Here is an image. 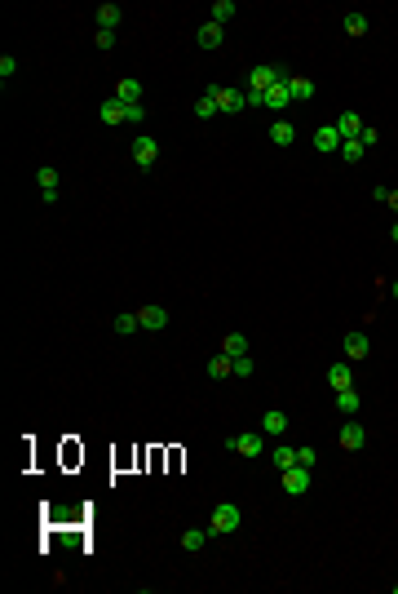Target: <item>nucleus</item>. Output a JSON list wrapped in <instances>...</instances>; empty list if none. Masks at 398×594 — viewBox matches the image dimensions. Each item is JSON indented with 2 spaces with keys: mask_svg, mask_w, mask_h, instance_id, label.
Segmentation results:
<instances>
[{
  "mask_svg": "<svg viewBox=\"0 0 398 594\" xmlns=\"http://www.w3.org/2000/svg\"><path fill=\"white\" fill-rule=\"evenodd\" d=\"M204 93H213L217 116H239V111L248 107V89H230V84H208Z\"/></svg>",
  "mask_w": 398,
  "mask_h": 594,
  "instance_id": "nucleus-1",
  "label": "nucleus"
},
{
  "mask_svg": "<svg viewBox=\"0 0 398 594\" xmlns=\"http://www.w3.org/2000/svg\"><path fill=\"white\" fill-rule=\"evenodd\" d=\"M239 523H243L239 506L222 502V506H217V510H213V519H208V532H213V536H230V532H235V528H239Z\"/></svg>",
  "mask_w": 398,
  "mask_h": 594,
  "instance_id": "nucleus-2",
  "label": "nucleus"
},
{
  "mask_svg": "<svg viewBox=\"0 0 398 594\" xmlns=\"http://www.w3.org/2000/svg\"><path fill=\"white\" fill-rule=\"evenodd\" d=\"M279 80H288V71H283L279 62H261V67L248 71V89H252V93H265L270 84H279Z\"/></svg>",
  "mask_w": 398,
  "mask_h": 594,
  "instance_id": "nucleus-3",
  "label": "nucleus"
},
{
  "mask_svg": "<svg viewBox=\"0 0 398 594\" xmlns=\"http://www.w3.org/2000/svg\"><path fill=\"white\" fill-rule=\"evenodd\" d=\"M283 493H288V497H306L310 493V470L306 466H288V470H283Z\"/></svg>",
  "mask_w": 398,
  "mask_h": 594,
  "instance_id": "nucleus-4",
  "label": "nucleus"
},
{
  "mask_svg": "<svg viewBox=\"0 0 398 594\" xmlns=\"http://www.w3.org/2000/svg\"><path fill=\"white\" fill-rule=\"evenodd\" d=\"M155 160H159V143H155V138H146V134L133 138V164H137V169H150Z\"/></svg>",
  "mask_w": 398,
  "mask_h": 594,
  "instance_id": "nucleus-5",
  "label": "nucleus"
},
{
  "mask_svg": "<svg viewBox=\"0 0 398 594\" xmlns=\"http://www.w3.org/2000/svg\"><path fill=\"white\" fill-rule=\"evenodd\" d=\"M226 448H230V452H239V457H261V452H265V439H257L252 430H243V435L226 439Z\"/></svg>",
  "mask_w": 398,
  "mask_h": 594,
  "instance_id": "nucleus-6",
  "label": "nucleus"
},
{
  "mask_svg": "<svg viewBox=\"0 0 398 594\" xmlns=\"http://www.w3.org/2000/svg\"><path fill=\"white\" fill-rule=\"evenodd\" d=\"M98 120H102V125H111V129H116V125H129V107H124L120 98H107V102L98 107Z\"/></svg>",
  "mask_w": 398,
  "mask_h": 594,
  "instance_id": "nucleus-7",
  "label": "nucleus"
},
{
  "mask_svg": "<svg viewBox=\"0 0 398 594\" xmlns=\"http://www.w3.org/2000/svg\"><path fill=\"white\" fill-rule=\"evenodd\" d=\"M336 134H341V143H354V138L363 134V116H358V111H341V116H336Z\"/></svg>",
  "mask_w": 398,
  "mask_h": 594,
  "instance_id": "nucleus-8",
  "label": "nucleus"
},
{
  "mask_svg": "<svg viewBox=\"0 0 398 594\" xmlns=\"http://www.w3.org/2000/svg\"><path fill=\"white\" fill-rule=\"evenodd\" d=\"M137 319H142V333H159V328H168V310L164 306H142Z\"/></svg>",
  "mask_w": 398,
  "mask_h": 594,
  "instance_id": "nucleus-9",
  "label": "nucleus"
},
{
  "mask_svg": "<svg viewBox=\"0 0 398 594\" xmlns=\"http://www.w3.org/2000/svg\"><path fill=\"white\" fill-rule=\"evenodd\" d=\"M288 102H292L288 80H279V84H270V89H265V111H283Z\"/></svg>",
  "mask_w": 398,
  "mask_h": 594,
  "instance_id": "nucleus-10",
  "label": "nucleus"
},
{
  "mask_svg": "<svg viewBox=\"0 0 398 594\" xmlns=\"http://www.w3.org/2000/svg\"><path fill=\"white\" fill-rule=\"evenodd\" d=\"M367 444V430L358 426V421H345V426H341V448H349V452H358Z\"/></svg>",
  "mask_w": 398,
  "mask_h": 594,
  "instance_id": "nucleus-11",
  "label": "nucleus"
},
{
  "mask_svg": "<svg viewBox=\"0 0 398 594\" xmlns=\"http://www.w3.org/2000/svg\"><path fill=\"white\" fill-rule=\"evenodd\" d=\"M270 143L274 147H292V143H297V125H292V120H274V125H270Z\"/></svg>",
  "mask_w": 398,
  "mask_h": 594,
  "instance_id": "nucleus-12",
  "label": "nucleus"
},
{
  "mask_svg": "<svg viewBox=\"0 0 398 594\" xmlns=\"http://www.w3.org/2000/svg\"><path fill=\"white\" fill-rule=\"evenodd\" d=\"M116 98L124 102V107H133V102H142V80H133V75H124V80L116 84Z\"/></svg>",
  "mask_w": 398,
  "mask_h": 594,
  "instance_id": "nucleus-13",
  "label": "nucleus"
},
{
  "mask_svg": "<svg viewBox=\"0 0 398 594\" xmlns=\"http://www.w3.org/2000/svg\"><path fill=\"white\" fill-rule=\"evenodd\" d=\"M367 351H372L367 333H345V355L349 360H367Z\"/></svg>",
  "mask_w": 398,
  "mask_h": 594,
  "instance_id": "nucleus-14",
  "label": "nucleus"
},
{
  "mask_svg": "<svg viewBox=\"0 0 398 594\" xmlns=\"http://www.w3.org/2000/svg\"><path fill=\"white\" fill-rule=\"evenodd\" d=\"M315 147L323 151V156H332V151H341V134H336V125H323L315 134Z\"/></svg>",
  "mask_w": 398,
  "mask_h": 594,
  "instance_id": "nucleus-15",
  "label": "nucleus"
},
{
  "mask_svg": "<svg viewBox=\"0 0 398 594\" xmlns=\"http://www.w3.org/2000/svg\"><path fill=\"white\" fill-rule=\"evenodd\" d=\"M328 386H332V391H349V386H354V369H349V364L328 369Z\"/></svg>",
  "mask_w": 398,
  "mask_h": 594,
  "instance_id": "nucleus-16",
  "label": "nucleus"
},
{
  "mask_svg": "<svg viewBox=\"0 0 398 594\" xmlns=\"http://www.w3.org/2000/svg\"><path fill=\"white\" fill-rule=\"evenodd\" d=\"M208 536H213L208 528H186V532H182V545H186V554H199V550L208 545Z\"/></svg>",
  "mask_w": 398,
  "mask_h": 594,
  "instance_id": "nucleus-17",
  "label": "nucleus"
},
{
  "mask_svg": "<svg viewBox=\"0 0 398 594\" xmlns=\"http://www.w3.org/2000/svg\"><path fill=\"white\" fill-rule=\"evenodd\" d=\"M288 89H292V102H310V98H315V80H306V75H288Z\"/></svg>",
  "mask_w": 398,
  "mask_h": 594,
  "instance_id": "nucleus-18",
  "label": "nucleus"
},
{
  "mask_svg": "<svg viewBox=\"0 0 398 594\" xmlns=\"http://www.w3.org/2000/svg\"><path fill=\"white\" fill-rule=\"evenodd\" d=\"M93 14H98V32H116L120 27V5H98Z\"/></svg>",
  "mask_w": 398,
  "mask_h": 594,
  "instance_id": "nucleus-19",
  "label": "nucleus"
},
{
  "mask_svg": "<svg viewBox=\"0 0 398 594\" xmlns=\"http://www.w3.org/2000/svg\"><path fill=\"white\" fill-rule=\"evenodd\" d=\"M204 373L213 377V382H222V377H230V373H235V360H230V355H213Z\"/></svg>",
  "mask_w": 398,
  "mask_h": 594,
  "instance_id": "nucleus-20",
  "label": "nucleus"
},
{
  "mask_svg": "<svg viewBox=\"0 0 398 594\" xmlns=\"http://www.w3.org/2000/svg\"><path fill=\"white\" fill-rule=\"evenodd\" d=\"M204 49H222V23H204L199 27V36H195Z\"/></svg>",
  "mask_w": 398,
  "mask_h": 594,
  "instance_id": "nucleus-21",
  "label": "nucleus"
},
{
  "mask_svg": "<svg viewBox=\"0 0 398 594\" xmlns=\"http://www.w3.org/2000/svg\"><path fill=\"white\" fill-rule=\"evenodd\" d=\"M222 355H230V360L248 355V337H243V333H226V342H222Z\"/></svg>",
  "mask_w": 398,
  "mask_h": 594,
  "instance_id": "nucleus-22",
  "label": "nucleus"
},
{
  "mask_svg": "<svg viewBox=\"0 0 398 594\" xmlns=\"http://www.w3.org/2000/svg\"><path fill=\"white\" fill-rule=\"evenodd\" d=\"M261 430H265V435H283V430H288V417H283L279 408H270V412L261 417Z\"/></svg>",
  "mask_w": 398,
  "mask_h": 594,
  "instance_id": "nucleus-23",
  "label": "nucleus"
},
{
  "mask_svg": "<svg viewBox=\"0 0 398 594\" xmlns=\"http://www.w3.org/2000/svg\"><path fill=\"white\" fill-rule=\"evenodd\" d=\"M358 404H363V399H358V391H354V386H349V391H336V408L345 412V417H354V412H358Z\"/></svg>",
  "mask_w": 398,
  "mask_h": 594,
  "instance_id": "nucleus-24",
  "label": "nucleus"
},
{
  "mask_svg": "<svg viewBox=\"0 0 398 594\" xmlns=\"http://www.w3.org/2000/svg\"><path fill=\"white\" fill-rule=\"evenodd\" d=\"M270 461H274V466H279V470L297 466V448H292V444H279V448H270Z\"/></svg>",
  "mask_w": 398,
  "mask_h": 594,
  "instance_id": "nucleus-25",
  "label": "nucleus"
},
{
  "mask_svg": "<svg viewBox=\"0 0 398 594\" xmlns=\"http://www.w3.org/2000/svg\"><path fill=\"white\" fill-rule=\"evenodd\" d=\"M36 186H40V195H44V191H58V169L40 164V169H36Z\"/></svg>",
  "mask_w": 398,
  "mask_h": 594,
  "instance_id": "nucleus-26",
  "label": "nucleus"
},
{
  "mask_svg": "<svg viewBox=\"0 0 398 594\" xmlns=\"http://www.w3.org/2000/svg\"><path fill=\"white\" fill-rule=\"evenodd\" d=\"M208 14H213V23H230L235 14H239V9H235V0H213V9H208Z\"/></svg>",
  "mask_w": 398,
  "mask_h": 594,
  "instance_id": "nucleus-27",
  "label": "nucleus"
},
{
  "mask_svg": "<svg viewBox=\"0 0 398 594\" xmlns=\"http://www.w3.org/2000/svg\"><path fill=\"white\" fill-rule=\"evenodd\" d=\"M195 116H199V120H213V116H217V102H213V93H199V102H195Z\"/></svg>",
  "mask_w": 398,
  "mask_h": 594,
  "instance_id": "nucleus-28",
  "label": "nucleus"
},
{
  "mask_svg": "<svg viewBox=\"0 0 398 594\" xmlns=\"http://www.w3.org/2000/svg\"><path fill=\"white\" fill-rule=\"evenodd\" d=\"M345 32L349 36H367V14H345Z\"/></svg>",
  "mask_w": 398,
  "mask_h": 594,
  "instance_id": "nucleus-29",
  "label": "nucleus"
},
{
  "mask_svg": "<svg viewBox=\"0 0 398 594\" xmlns=\"http://www.w3.org/2000/svg\"><path fill=\"white\" fill-rule=\"evenodd\" d=\"M137 328H142V319H137V315H129V310H124V315H116V333H124V337H129V333H137Z\"/></svg>",
  "mask_w": 398,
  "mask_h": 594,
  "instance_id": "nucleus-30",
  "label": "nucleus"
},
{
  "mask_svg": "<svg viewBox=\"0 0 398 594\" xmlns=\"http://www.w3.org/2000/svg\"><path fill=\"white\" fill-rule=\"evenodd\" d=\"M341 160H349V164H354V160H363V143H341Z\"/></svg>",
  "mask_w": 398,
  "mask_h": 594,
  "instance_id": "nucleus-31",
  "label": "nucleus"
},
{
  "mask_svg": "<svg viewBox=\"0 0 398 594\" xmlns=\"http://www.w3.org/2000/svg\"><path fill=\"white\" fill-rule=\"evenodd\" d=\"M252 373H257L252 355H239V360H235V377H252Z\"/></svg>",
  "mask_w": 398,
  "mask_h": 594,
  "instance_id": "nucleus-32",
  "label": "nucleus"
},
{
  "mask_svg": "<svg viewBox=\"0 0 398 594\" xmlns=\"http://www.w3.org/2000/svg\"><path fill=\"white\" fill-rule=\"evenodd\" d=\"M315 461H319V452H315V448H297V466H306V470H310Z\"/></svg>",
  "mask_w": 398,
  "mask_h": 594,
  "instance_id": "nucleus-33",
  "label": "nucleus"
},
{
  "mask_svg": "<svg viewBox=\"0 0 398 594\" xmlns=\"http://www.w3.org/2000/svg\"><path fill=\"white\" fill-rule=\"evenodd\" d=\"M358 143H363V147H376V143H381V134H376L372 125H363V134H358Z\"/></svg>",
  "mask_w": 398,
  "mask_h": 594,
  "instance_id": "nucleus-34",
  "label": "nucleus"
},
{
  "mask_svg": "<svg viewBox=\"0 0 398 594\" xmlns=\"http://www.w3.org/2000/svg\"><path fill=\"white\" fill-rule=\"evenodd\" d=\"M18 71V62L14 58H9V53H5V58H0V75H5V80H9V75H14Z\"/></svg>",
  "mask_w": 398,
  "mask_h": 594,
  "instance_id": "nucleus-35",
  "label": "nucleus"
},
{
  "mask_svg": "<svg viewBox=\"0 0 398 594\" xmlns=\"http://www.w3.org/2000/svg\"><path fill=\"white\" fill-rule=\"evenodd\" d=\"M116 45V32H98V49H111Z\"/></svg>",
  "mask_w": 398,
  "mask_h": 594,
  "instance_id": "nucleus-36",
  "label": "nucleus"
},
{
  "mask_svg": "<svg viewBox=\"0 0 398 594\" xmlns=\"http://www.w3.org/2000/svg\"><path fill=\"white\" fill-rule=\"evenodd\" d=\"M385 204H390V209L398 213V191H390V200H385Z\"/></svg>",
  "mask_w": 398,
  "mask_h": 594,
  "instance_id": "nucleus-37",
  "label": "nucleus"
},
{
  "mask_svg": "<svg viewBox=\"0 0 398 594\" xmlns=\"http://www.w3.org/2000/svg\"><path fill=\"white\" fill-rule=\"evenodd\" d=\"M390 240H394V244H398V222H394V226H390Z\"/></svg>",
  "mask_w": 398,
  "mask_h": 594,
  "instance_id": "nucleus-38",
  "label": "nucleus"
},
{
  "mask_svg": "<svg viewBox=\"0 0 398 594\" xmlns=\"http://www.w3.org/2000/svg\"><path fill=\"white\" fill-rule=\"evenodd\" d=\"M390 293H394V297H398V280H394V284H390Z\"/></svg>",
  "mask_w": 398,
  "mask_h": 594,
  "instance_id": "nucleus-39",
  "label": "nucleus"
}]
</instances>
